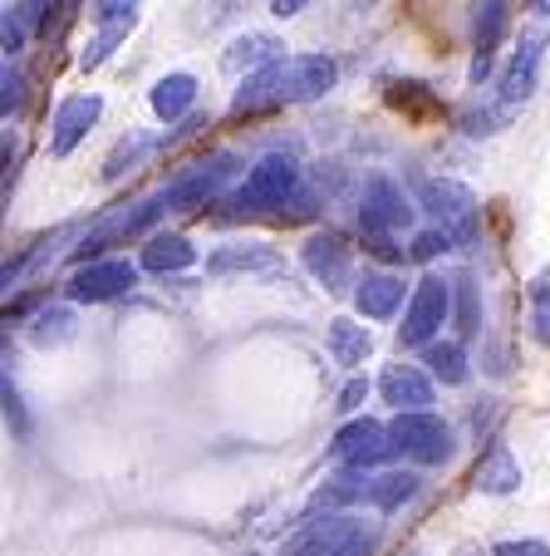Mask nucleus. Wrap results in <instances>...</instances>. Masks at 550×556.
I'll return each mask as SVG.
<instances>
[{"instance_id":"c9c22d12","label":"nucleus","mask_w":550,"mask_h":556,"mask_svg":"<svg viewBox=\"0 0 550 556\" xmlns=\"http://www.w3.org/2000/svg\"><path fill=\"white\" fill-rule=\"evenodd\" d=\"M388 104L394 109H427L433 104V94H427L423 85H394L388 89Z\"/></svg>"},{"instance_id":"a19ab883","label":"nucleus","mask_w":550,"mask_h":556,"mask_svg":"<svg viewBox=\"0 0 550 556\" xmlns=\"http://www.w3.org/2000/svg\"><path fill=\"white\" fill-rule=\"evenodd\" d=\"M530 15H536V21H550V0H530Z\"/></svg>"},{"instance_id":"b1692460","label":"nucleus","mask_w":550,"mask_h":556,"mask_svg":"<svg viewBox=\"0 0 550 556\" xmlns=\"http://www.w3.org/2000/svg\"><path fill=\"white\" fill-rule=\"evenodd\" d=\"M423 365L427 375L437 379V384L457 389L472 379V365H468V350H462V340H433V345L423 350Z\"/></svg>"},{"instance_id":"f257e3e1","label":"nucleus","mask_w":550,"mask_h":556,"mask_svg":"<svg viewBox=\"0 0 550 556\" xmlns=\"http://www.w3.org/2000/svg\"><path fill=\"white\" fill-rule=\"evenodd\" d=\"M340 85V60L334 54H285L281 64L241 79L231 114H266V109H291V104H315Z\"/></svg>"},{"instance_id":"2eb2a0df","label":"nucleus","mask_w":550,"mask_h":556,"mask_svg":"<svg viewBox=\"0 0 550 556\" xmlns=\"http://www.w3.org/2000/svg\"><path fill=\"white\" fill-rule=\"evenodd\" d=\"M99 118H104V99L99 94L60 99V109H54V118H50V157H69L84 138L94 134Z\"/></svg>"},{"instance_id":"cd10ccee","label":"nucleus","mask_w":550,"mask_h":556,"mask_svg":"<svg viewBox=\"0 0 550 556\" xmlns=\"http://www.w3.org/2000/svg\"><path fill=\"white\" fill-rule=\"evenodd\" d=\"M452 326L462 330V336H477V286H472V276H457L452 281Z\"/></svg>"},{"instance_id":"f03ea898","label":"nucleus","mask_w":550,"mask_h":556,"mask_svg":"<svg viewBox=\"0 0 550 556\" xmlns=\"http://www.w3.org/2000/svg\"><path fill=\"white\" fill-rule=\"evenodd\" d=\"M546 45H550L546 30H521V45H516V54L507 60V70L497 74L491 99H487V104H472L468 114L457 118V124H462V134L491 138V134H501V128H507L511 118L530 104V94H536V85H540V64H546Z\"/></svg>"},{"instance_id":"9d476101","label":"nucleus","mask_w":550,"mask_h":556,"mask_svg":"<svg viewBox=\"0 0 550 556\" xmlns=\"http://www.w3.org/2000/svg\"><path fill=\"white\" fill-rule=\"evenodd\" d=\"M143 266L128 262V256H104V262H89L69 276V301L74 305H108L118 295H128L138 286Z\"/></svg>"},{"instance_id":"ea45409f","label":"nucleus","mask_w":550,"mask_h":556,"mask_svg":"<svg viewBox=\"0 0 550 556\" xmlns=\"http://www.w3.org/2000/svg\"><path fill=\"white\" fill-rule=\"evenodd\" d=\"M212 5H217V15H212V21H231L236 11H246L251 0H212Z\"/></svg>"},{"instance_id":"7c9ffc66","label":"nucleus","mask_w":550,"mask_h":556,"mask_svg":"<svg viewBox=\"0 0 550 556\" xmlns=\"http://www.w3.org/2000/svg\"><path fill=\"white\" fill-rule=\"evenodd\" d=\"M25 99H30V85H25V74L15 70V64H5V74H0V114L15 118L25 109Z\"/></svg>"},{"instance_id":"20e7f679","label":"nucleus","mask_w":550,"mask_h":556,"mask_svg":"<svg viewBox=\"0 0 550 556\" xmlns=\"http://www.w3.org/2000/svg\"><path fill=\"white\" fill-rule=\"evenodd\" d=\"M452 320V281L443 276H423L404 305V326H398V345L404 350H427L443 340V326Z\"/></svg>"},{"instance_id":"e433bc0d","label":"nucleus","mask_w":550,"mask_h":556,"mask_svg":"<svg viewBox=\"0 0 550 556\" xmlns=\"http://www.w3.org/2000/svg\"><path fill=\"white\" fill-rule=\"evenodd\" d=\"M491 556H550V546L536 542V536H511V542L491 546Z\"/></svg>"},{"instance_id":"1a4fd4ad","label":"nucleus","mask_w":550,"mask_h":556,"mask_svg":"<svg viewBox=\"0 0 550 556\" xmlns=\"http://www.w3.org/2000/svg\"><path fill=\"white\" fill-rule=\"evenodd\" d=\"M163 202L157 198H148V202H133V207H118V212H108L104 222H99L94 231H84V242H79V266H89V262H104V252L108 247H118V242H128V237H143L148 227H153L157 217H163Z\"/></svg>"},{"instance_id":"473e14b6","label":"nucleus","mask_w":550,"mask_h":556,"mask_svg":"<svg viewBox=\"0 0 550 556\" xmlns=\"http://www.w3.org/2000/svg\"><path fill=\"white\" fill-rule=\"evenodd\" d=\"M452 231H443V227H427V231H418L413 237V247H408V256L413 262H433V256H443V252H452Z\"/></svg>"},{"instance_id":"f704fd0d","label":"nucleus","mask_w":550,"mask_h":556,"mask_svg":"<svg viewBox=\"0 0 550 556\" xmlns=\"http://www.w3.org/2000/svg\"><path fill=\"white\" fill-rule=\"evenodd\" d=\"M0 400H5V419L15 424V433H30V419H25V404H21V389L11 384V375H5V384H0Z\"/></svg>"},{"instance_id":"5701e85b","label":"nucleus","mask_w":550,"mask_h":556,"mask_svg":"<svg viewBox=\"0 0 550 556\" xmlns=\"http://www.w3.org/2000/svg\"><path fill=\"white\" fill-rule=\"evenodd\" d=\"M472 483H477V493H491V497H507L521 488V463L511 458L507 443H491L487 458L477 463V472H472Z\"/></svg>"},{"instance_id":"ddd939ff","label":"nucleus","mask_w":550,"mask_h":556,"mask_svg":"<svg viewBox=\"0 0 550 556\" xmlns=\"http://www.w3.org/2000/svg\"><path fill=\"white\" fill-rule=\"evenodd\" d=\"M394 433L384 429V424H374V419H354V424H344L340 433H334V443H330V458L340 463V468H379V463H388L394 458Z\"/></svg>"},{"instance_id":"c756f323","label":"nucleus","mask_w":550,"mask_h":556,"mask_svg":"<svg viewBox=\"0 0 550 556\" xmlns=\"http://www.w3.org/2000/svg\"><path fill=\"white\" fill-rule=\"evenodd\" d=\"M74 336V315L64 311V305H50V311L35 315V340L40 345H60V340Z\"/></svg>"},{"instance_id":"aec40b11","label":"nucleus","mask_w":550,"mask_h":556,"mask_svg":"<svg viewBox=\"0 0 550 556\" xmlns=\"http://www.w3.org/2000/svg\"><path fill=\"white\" fill-rule=\"evenodd\" d=\"M138 266L153 276H177V271H188V266H197V247L188 237H177V231H153Z\"/></svg>"},{"instance_id":"393cba45","label":"nucleus","mask_w":550,"mask_h":556,"mask_svg":"<svg viewBox=\"0 0 550 556\" xmlns=\"http://www.w3.org/2000/svg\"><path fill=\"white\" fill-rule=\"evenodd\" d=\"M163 148V138H143V134H128L124 143L108 153V163H104V182H118V178H128V173H138V163H143L148 153H157Z\"/></svg>"},{"instance_id":"bb28decb","label":"nucleus","mask_w":550,"mask_h":556,"mask_svg":"<svg viewBox=\"0 0 550 556\" xmlns=\"http://www.w3.org/2000/svg\"><path fill=\"white\" fill-rule=\"evenodd\" d=\"M128 35H133V25H94V35H89V45H84V54H79V70L94 74L99 64H108Z\"/></svg>"},{"instance_id":"4be33fe9","label":"nucleus","mask_w":550,"mask_h":556,"mask_svg":"<svg viewBox=\"0 0 550 556\" xmlns=\"http://www.w3.org/2000/svg\"><path fill=\"white\" fill-rule=\"evenodd\" d=\"M281 256L270 252L266 242H227L207 256V271L212 276H251V271H270Z\"/></svg>"},{"instance_id":"a211bd4d","label":"nucleus","mask_w":550,"mask_h":556,"mask_svg":"<svg viewBox=\"0 0 550 556\" xmlns=\"http://www.w3.org/2000/svg\"><path fill=\"white\" fill-rule=\"evenodd\" d=\"M197 74H188V70H172V74H163L153 89H148V109H153L163 124H182V118L192 114V104H197Z\"/></svg>"},{"instance_id":"4468645a","label":"nucleus","mask_w":550,"mask_h":556,"mask_svg":"<svg viewBox=\"0 0 550 556\" xmlns=\"http://www.w3.org/2000/svg\"><path fill=\"white\" fill-rule=\"evenodd\" d=\"M300 266L315 276V286H324L330 295H340V291H354V256H349V247L334 237V231H315L310 242L300 247Z\"/></svg>"},{"instance_id":"2f4dec72","label":"nucleus","mask_w":550,"mask_h":556,"mask_svg":"<svg viewBox=\"0 0 550 556\" xmlns=\"http://www.w3.org/2000/svg\"><path fill=\"white\" fill-rule=\"evenodd\" d=\"M138 5L143 0H89L94 25H138Z\"/></svg>"},{"instance_id":"6e6552de","label":"nucleus","mask_w":550,"mask_h":556,"mask_svg":"<svg viewBox=\"0 0 550 556\" xmlns=\"http://www.w3.org/2000/svg\"><path fill=\"white\" fill-rule=\"evenodd\" d=\"M388 433H394V448L404 453V458L427 463V468H433V463H447L457 453L452 424H443L437 414H394Z\"/></svg>"},{"instance_id":"423d86ee","label":"nucleus","mask_w":550,"mask_h":556,"mask_svg":"<svg viewBox=\"0 0 550 556\" xmlns=\"http://www.w3.org/2000/svg\"><path fill=\"white\" fill-rule=\"evenodd\" d=\"M300 192H305L300 163H295V157H285V153H266L256 168L246 173L236 202L246 212H285V202H295Z\"/></svg>"},{"instance_id":"f3484780","label":"nucleus","mask_w":550,"mask_h":556,"mask_svg":"<svg viewBox=\"0 0 550 556\" xmlns=\"http://www.w3.org/2000/svg\"><path fill=\"white\" fill-rule=\"evenodd\" d=\"M349 295H354V311H359L363 320H394L398 305H408L404 295H413V291H408L404 276H394V271H363Z\"/></svg>"},{"instance_id":"72a5a7b5","label":"nucleus","mask_w":550,"mask_h":556,"mask_svg":"<svg viewBox=\"0 0 550 556\" xmlns=\"http://www.w3.org/2000/svg\"><path fill=\"white\" fill-rule=\"evenodd\" d=\"M30 25H25V15L21 11H15V5H11V11H5V25H0V45H5V64H11V54H21L25 50V40H30Z\"/></svg>"},{"instance_id":"a878e982","label":"nucleus","mask_w":550,"mask_h":556,"mask_svg":"<svg viewBox=\"0 0 550 556\" xmlns=\"http://www.w3.org/2000/svg\"><path fill=\"white\" fill-rule=\"evenodd\" d=\"M408 497H418V472H379L374 493H369V507H379V513H398Z\"/></svg>"},{"instance_id":"dca6fc26","label":"nucleus","mask_w":550,"mask_h":556,"mask_svg":"<svg viewBox=\"0 0 550 556\" xmlns=\"http://www.w3.org/2000/svg\"><path fill=\"white\" fill-rule=\"evenodd\" d=\"M379 394L394 414H433L437 400V379L423 365H388L379 375Z\"/></svg>"},{"instance_id":"0eeeda50","label":"nucleus","mask_w":550,"mask_h":556,"mask_svg":"<svg viewBox=\"0 0 550 556\" xmlns=\"http://www.w3.org/2000/svg\"><path fill=\"white\" fill-rule=\"evenodd\" d=\"M418 207L433 217V227L452 231L457 242H472V231H477V192L468 188V182L457 178H423L418 182Z\"/></svg>"},{"instance_id":"f8f14e48","label":"nucleus","mask_w":550,"mask_h":556,"mask_svg":"<svg viewBox=\"0 0 550 556\" xmlns=\"http://www.w3.org/2000/svg\"><path fill=\"white\" fill-rule=\"evenodd\" d=\"M511 30L507 0H472L468 5V35H472V85H482L497 64V50Z\"/></svg>"},{"instance_id":"79ce46f5","label":"nucleus","mask_w":550,"mask_h":556,"mask_svg":"<svg viewBox=\"0 0 550 556\" xmlns=\"http://www.w3.org/2000/svg\"><path fill=\"white\" fill-rule=\"evenodd\" d=\"M408 556H418V552H408Z\"/></svg>"},{"instance_id":"c85d7f7f","label":"nucleus","mask_w":550,"mask_h":556,"mask_svg":"<svg viewBox=\"0 0 550 556\" xmlns=\"http://www.w3.org/2000/svg\"><path fill=\"white\" fill-rule=\"evenodd\" d=\"M530 330H536L540 345H550V266L530 276Z\"/></svg>"},{"instance_id":"412c9836","label":"nucleus","mask_w":550,"mask_h":556,"mask_svg":"<svg viewBox=\"0 0 550 556\" xmlns=\"http://www.w3.org/2000/svg\"><path fill=\"white\" fill-rule=\"evenodd\" d=\"M324 345H330L334 365H344V369H359L363 359L374 355V336H369V326H359V320H349V315H334L330 330H324Z\"/></svg>"},{"instance_id":"39448f33","label":"nucleus","mask_w":550,"mask_h":556,"mask_svg":"<svg viewBox=\"0 0 550 556\" xmlns=\"http://www.w3.org/2000/svg\"><path fill=\"white\" fill-rule=\"evenodd\" d=\"M374 546V532L359 522V517H315V522H305L300 532L291 536V542L281 546V556H359Z\"/></svg>"},{"instance_id":"58836bf2","label":"nucleus","mask_w":550,"mask_h":556,"mask_svg":"<svg viewBox=\"0 0 550 556\" xmlns=\"http://www.w3.org/2000/svg\"><path fill=\"white\" fill-rule=\"evenodd\" d=\"M300 11H310V0H270V15H276V21H295Z\"/></svg>"},{"instance_id":"7ed1b4c3","label":"nucleus","mask_w":550,"mask_h":556,"mask_svg":"<svg viewBox=\"0 0 550 556\" xmlns=\"http://www.w3.org/2000/svg\"><path fill=\"white\" fill-rule=\"evenodd\" d=\"M413 227V202L408 192L398 188L394 178L374 173L363 182V202H359V231H363V247L379 256V262H404V247L398 237Z\"/></svg>"},{"instance_id":"9b49d317","label":"nucleus","mask_w":550,"mask_h":556,"mask_svg":"<svg viewBox=\"0 0 550 556\" xmlns=\"http://www.w3.org/2000/svg\"><path fill=\"white\" fill-rule=\"evenodd\" d=\"M236 173V157L231 153H217L212 163H197L192 173H182V178H172L163 192H157V202H163L167 212H192V207H207L212 198H217L221 188H227V178Z\"/></svg>"},{"instance_id":"4c0bfd02","label":"nucleus","mask_w":550,"mask_h":556,"mask_svg":"<svg viewBox=\"0 0 550 556\" xmlns=\"http://www.w3.org/2000/svg\"><path fill=\"white\" fill-rule=\"evenodd\" d=\"M363 400H369V379H349V384H344V394H340V414H354Z\"/></svg>"},{"instance_id":"6ab92c4d","label":"nucleus","mask_w":550,"mask_h":556,"mask_svg":"<svg viewBox=\"0 0 550 556\" xmlns=\"http://www.w3.org/2000/svg\"><path fill=\"white\" fill-rule=\"evenodd\" d=\"M285 60V40L281 35H270V30H246L236 45L227 50V70L231 74H260L270 70V64H281Z\"/></svg>"}]
</instances>
